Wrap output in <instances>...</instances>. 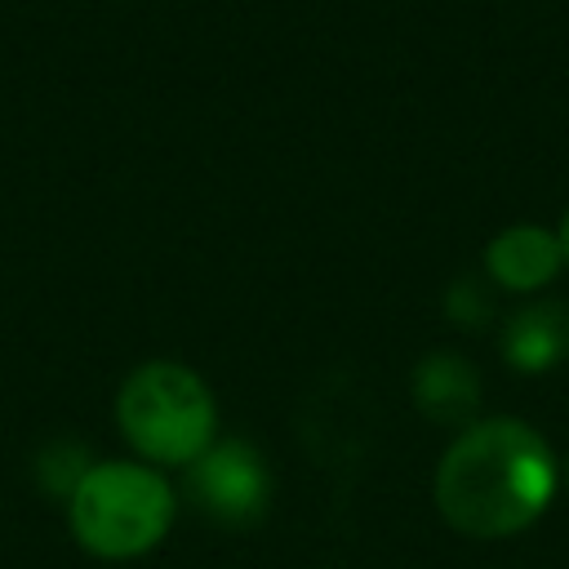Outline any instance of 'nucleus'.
I'll list each match as a JSON object with an SVG mask.
<instances>
[{"label": "nucleus", "mask_w": 569, "mask_h": 569, "mask_svg": "<svg viewBox=\"0 0 569 569\" xmlns=\"http://www.w3.org/2000/svg\"><path fill=\"white\" fill-rule=\"evenodd\" d=\"M445 311H449L453 325H462V329H480V325L493 316V293H489L485 280L462 276V280L449 284V293H445Z\"/></svg>", "instance_id": "8"}, {"label": "nucleus", "mask_w": 569, "mask_h": 569, "mask_svg": "<svg viewBox=\"0 0 569 569\" xmlns=\"http://www.w3.org/2000/svg\"><path fill=\"white\" fill-rule=\"evenodd\" d=\"M560 462L525 418L467 422L436 467V507L467 538H511L529 529L556 498Z\"/></svg>", "instance_id": "1"}, {"label": "nucleus", "mask_w": 569, "mask_h": 569, "mask_svg": "<svg viewBox=\"0 0 569 569\" xmlns=\"http://www.w3.org/2000/svg\"><path fill=\"white\" fill-rule=\"evenodd\" d=\"M182 489L200 516L227 529H249L271 507V467L249 440H213L182 467Z\"/></svg>", "instance_id": "4"}, {"label": "nucleus", "mask_w": 569, "mask_h": 569, "mask_svg": "<svg viewBox=\"0 0 569 569\" xmlns=\"http://www.w3.org/2000/svg\"><path fill=\"white\" fill-rule=\"evenodd\" d=\"M413 405L440 427H467L480 409V373L458 351H431L413 365Z\"/></svg>", "instance_id": "7"}, {"label": "nucleus", "mask_w": 569, "mask_h": 569, "mask_svg": "<svg viewBox=\"0 0 569 569\" xmlns=\"http://www.w3.org/2000/svg\"><path fill=\"white\" fill-rule=\"evenodd\" d=\"M556 240H560V253H565V267H569V209H565V218L556 227Z\"/></svg>", "instance_id": "9"}, {"label": "nucleus", "mask_w": 569, "mask_h": 569, "mask_svg": "<svg viewBox=\"0 0 569 569\" xmlns=\"http://www.w3.org/2000/svg\"><path fill=\"white\" fill-rule=\"evenodd\" d=\"M565 485H569V458H565Z\"/></svg>", "instance_id": "10"}, {"label": "nucleus", "mask_w": 569, "mask_h": 569, "mask_svg": "<svg viewBox=\"0 0 569 569\" xmlns=\"http://www.w3.org/2000/svg\"><path fill=\"white\" fill-rule=\"evenodd\" d=\"M116 422L151 467H187L218 440L213 391L178 360L138 365L116 396Z\"/></svg>", "instance_id": "3"}, {"label": "nucleus", "mask_w": 569, "mask_h": 569, "mask_svg": "<svg viewBox=\"0 0 569 569\" xmlns=\"http://www.w3.org/2000/svg\"><path fill=\"white\" fill-rule=\"evenodd\" d=\"M178 511V493L151 462H89L71 485L67 520L84 551L102 560H133L164 542Z\"/></svg>", "instance_id": "2"}, {"label": "nucleus", "mask_w": 569, "mask_h": 569, "mask_svg": "<svg viewBox=\"0 0 569 569\" xmlns=\"http://www.w3.org/2000/svg\"><path fill=\"white\" fill-rule=\"evenodd\" d=\"M502 360L520 373H547L569 356V302L565 298H529L502 320L498 333Z\"/></svg>", "instance_id": "6"}, {"label": "nucleus", "mask_w": 569, "mask_h": 569, "mask_svg": "<svg viewBox=\"0 0 569 569\" xmlns=\"http://www.w3.org/2000/svg\"><path fill=\"white\" fill-rule=\"evenodd\" d=\"M560 267H565L560 240L551 227L538 222L502 227L485 244V276L507 293H542L560 276Z\"/></svg>", "instance_id": "5"}]
</instances>
